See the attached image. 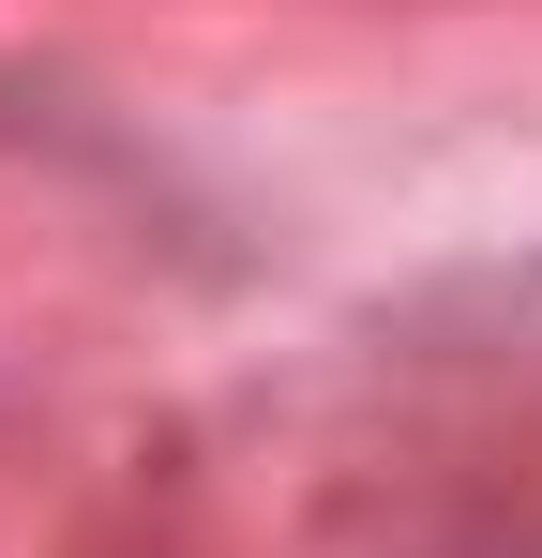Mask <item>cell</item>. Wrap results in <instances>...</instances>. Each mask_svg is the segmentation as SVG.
Instances as JSON below:
<instances>
[]
</instances>
